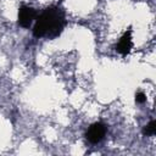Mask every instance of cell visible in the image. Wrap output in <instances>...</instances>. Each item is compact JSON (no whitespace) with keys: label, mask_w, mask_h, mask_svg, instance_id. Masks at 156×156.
Segmentation results:
<instances>
[{"label":"cell","mask_w":156,"mask_h":156,"mask_svg":"<svg viewBox=\"0 0 156 156\" xmlns=\"http://www.w3.org/2000/svg\"><path fill=\"white\" fill-rule=\"evenodd\" d=\"M66 13L58 5H52L43 10L37 16L33 27V35L35 38L54 39L58 37L66 26Z\"/></svg>","instance_id":"obj_1"},{"label":"cell","mask_w":156,"mask_h":156,"mask_svg":"<svg viewBox=\"0 0 156 156\" xmlns=\"http://www.w3.org/2000/svg\"><path fill=\"white\" fill-rule=\"evenodd\" d=\"M105 134H106V126L101 122H95L88 128L85 133V138L90 144H98L105 138Z\"/></svg>","instance_id":"obj_2"},{"label":"cell","mask_w":156,"mask_h":156,"mask_svg":"<svg viewBox=\"0 0 156 156\" xmlns=\"http://www.w3.org/2000/svg\"><path fill=\"white\" fill-rule=\"evenodd\" d=\"M37 16L38 13L33 7L22 5L18 10V24L22 28H28L33 23V21L37 18Z\"/></svg>","instance_id":"obj_3"},{"label":"cell","mask_w":156,"mask_h":156,"mask_svg":"<svg viewBox=\"0 0 156 156\" xmlns=\"http://www.w3.org/2000/svg\"><path fill=\"white\" fill-rule=\"evenodd\" d=\"M133 46V41H132V29H128L127 32H124V34L119 38L118 43L116 44V50L117 52H119L121 55L126 56L130 52V49Z\"/></svg>","instance_id":"obj_4"},{"label":"cell","mask_w":156,"mask_h":156,"mask_svg":"<svg viewBox=\"0 0 156 156\" xmlns=\"http://www.w3.org/2000/svg\"><path fill=\"white\" fill-rule=\"evenodd\" d=\"M155 133H156V121L152 119V121H150V122L144 127V129H143V134L150 136V135H154Z\"/></svg>","instance_id":"obj_5"},{"label":"cell","mask_w":156,"mask_h":156,"mask_svg":"<svg viewBox=\"0 0 156 156\" xmlns=\"http://www.w3.org/2000/svg\"><path fill=\"white\" fill-rule=\"evenodd\" d=\"M135 101H136V104H143V102H145V101H146V95H145L144 93H141V91H138V93L135 94Z\"/></svg>","instance_id":"obj_6"}]
</instances>
